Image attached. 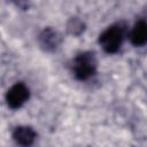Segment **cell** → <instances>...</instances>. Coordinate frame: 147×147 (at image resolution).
<instances>
[{
	"label": "cell",
	"instance_id": "1",
	"mask_svg": "<svg viewBox=\"0 0 147 147\" xmlns=\"http://www.w3.org/2000/svg\"><path fill=\"white\" fill-rule=\"evenodd\" d=\"M126 33V25L124 22H118L116 24L110 25L107 28L99 37V42L105 52L111 54L116 53L125 37Z\"/></svg>",
	"mask_w": 147,
	"mask_h": 147
},
{
	"label": "cell",
	"instance_id": "2",
	"mask_svg": "<svg viewBox=\"0 0 147 147\" xmlns=\"http://www.w3.org/2000/svg\"><path fill=\"white\" fill-rule=\"evenodd\" d=\"M96 57L93 52H84L78 54L72 63L74 74L77 79L86 80L96 71Z\"/></svg>",
	"mask_w": 147,
	"mask_h": 147
},
{
	"label": "cell",
	"instance_id": "3",
	"mask_svg": "<svg viewBox=\"0 0 147 147\" xmlns=\"http://www.w3.org/2000/svg\"><path fill=\"white\" fill-rule=\"evenodd\" d=\"M29 95L30 91L26 85L23 83H16L8 90L6 94V101L10 108L17 109L29 99Z\"/></svg>",
	"mask_w": 147,
	"mask_h": 147
},
{
	"label": "cell",
	"instance_id": "4",
	"mask_svg": "<svg viewBox=\"0 0 147 147\" xmlns=\"http://www.w3.org/2000/svg\"><path fill=\"white\" fill-rule=\"evenodd\" d=\"M38 42L40 48L45 52H53L59 47L61 38L55 30H53L52 28H46L40 32L38 37Z\"/></svg>",
	"mask_w": 147,
	"mask_h": 147
},
{
	"label": "cell",
	"instance_id": "5",
	"mask_svg": "<svg viewBox=\"0 0 147 147\" xmlns=\"http://www.w3.org/2000/svg\"><path fill=\"white\" fill-rule=\"evenodd\" d=\"M13 139L22 147H29L36 139V132L30 126H17L13 132Z\"/></svg>",
	"mask_w": 147,
	"mask_h": 147
},
{
	"label": "cell",
	"instance_id": "6",
	"mask_svg": "<svg viewBox=\"0 0 147 147\" xmlns=\"http://www.w3.org/2000/svg\"><path fill=\"white\" fill-rule=\"evenodd\" d=\"M130 40L134 46L147 44V23L145 21H139L134 24L130 32Z\"/></svg>",
	"mask_w": 147,
	"mask_h": 147
},
{
	"label": "cell",
	"instance_id": "7",
	"mask_svg": "<svg viewBox=\"0 0 147 147\" xmlns=\"http://www.w3.org/2000/svg\"><path fill=\"white\" fill-rule=\"evenodd\" d=\"M85 29V24L77 17H72L69 20L67 24V30L72 36H79Z\"/></svg>",
	"mask_w": 147,
	"mask_h": 147
}]
</instances>
